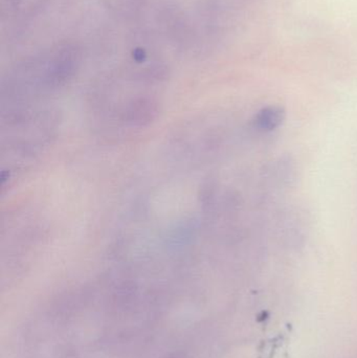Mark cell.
Masks as SVG:
<instances>
[{
	"label": "cell",
	"instance_id": "cell-1",
	"mask_svg": "<svg viewBox=\"0 0 357 358\" xmlns=\"http://www.w3.org/2000/svg\"><path fill=\"white\" fill-rule=\"evenodd\" d=\"M283 113L280 109L268 108L260 113L258 117V125L263 130H272L282 122Z\"/></svg>",
	"mask_w": 357,
	"mask_h": 358
}]
</instances>
